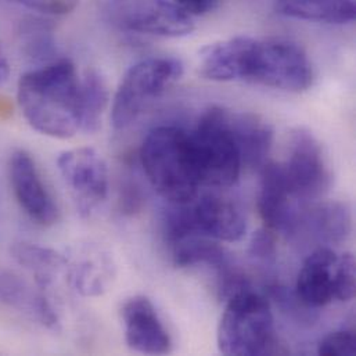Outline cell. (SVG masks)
Listing matches in <instances>:
<instances>
[{
	"label": "cell",
	"mask_w": 356,
	"mask_h": 356,
	"mask_svg": "<svg viewBox=\"0 0 356 356\" xmlns=\"http://www.w3.org/2000/svg\"><path fill=\"white\" fill-rule=\"evenodd\" d=\"M10 72V67H8V60L7 56L4 53V49L0 43V85H3L8 76Z\"/></svg>",
	"instance_id": "f1b7e54d"
},
{
	"label": "cell",
	"mask_w": 356,
	"mask_h": 356,
	"mask_svg": "<svg viewBox=\"0 0 356 356\" xmlns=\"http://www.w3.org/2000/svg\"><path fill=\"white\" fill-rule=\"evenodd\" d=\"M67 270L72 287L83 297L102 296L108 290L115 273L113 259L99 248L83 252Z\"/></svg>",
	"instance_id": "e0dca14e"
},
{
	"label": "cell",
	"mask_w": 356,
	"mask_h": 356,
	"mask_svg": "<svg viewBox=\"0 0 356 356\" xmlns=\"http://www.w3.org/2000/svg\"><path fill=\"white\" fill-rule=\"evenodd\" d=\"M219 353L229 356L280 354L270 304L266 297L247 289L226 300L218 326Z\"/></svg>",
	"instance_id": "277c9868"
},
{
	"label": "cell",
	"mask_w": 356,
	"mask_h": 356,
	"mask_svg": "<svg viewBox=\"0 0 356 356\" xmlns=\"http://www.w3.org/2000/svg\"><path fill=\"white\" fill-rule=\"evenodd\" d=\"M0 302L31 316L51 330L60 326V318L44 290H35L25 280L11 273H0Z\"/></svg>",
	"instance_id": "2e32d148"
},
{
	"label": "cell",
	"mask_w": 356,
	"mask_h": 356,
	"mask_svg": "<svg viewBox=\"0 0 356 356\" xmlns=\"http://www.w3.org/2000/svg\"><path fill=\"white\" fill-rule=\"evenodd\" d=\"M127 29L161 38H181L194 31V19L172 0H149L132 10L124 21Z\"/></svg>",
	"instance_id": "4fadbf2b"
},
{
	"label": "cell",
	"mask_w": 356,
	"mask_h": 356,
	"mask_svg": "<svg viewBox=\"0 0 356 356\" xmlns=\"http://www.w3.org/2000/svg\"><path fill=\"white\" fill-rule=\"evenodd\" d=\"M24 7L40 13L43 15H53V17H60V15H67L72 13L79 0H14Z\"/></svg>",
	"instance_id": "4316f807"
},
{
	"label": "cell",
	"mask_w": 356,
	"mask_h": 356,
	"mask_svg": "<svg viewBox=\"0 0 356 356\" xmlns=\"http://www.w3.org/2000/svg\"><path fill=\"white\" fill-rule=\"evenodd\" d=\"M200 74L213 82H248L301 93L314 82L307 53L296 43L280 39L234 36L204 47Z\"/></svg>",
	"instance_id": "6da1fadb"
},
{
	"label": "cell",
	"mask_w": 356,
	"mask_h": 356,
	"mask_svg": "<svg viewBox=\"0 0 356 356\" xmlns=\"http://www.w3.org/2000/svg\"><path fill=\"white\" fill-rule=\"evenodd\" d=\"M248 255L252 265L259 270L268 283V287L275 284V270L277 265V247L273 230L261 229L251 237Z\"/></svg>",
	"instance_id": "cb8c5ba5"
},
{
	"label": "cell",
	"mask_w": 356,
	"mask_h": 356,
	"mask_svg": "<svg viewBox=\"0 0 356 356\" xmlns=\"http://www.w3.org/2000/svg\"><path fill=\"white\" fill-rule=\"evenodd\" d=\"M164 219L168 244L186 236H205L220 241H240L245 219L234 202L215 194L198 195L186 204H171Z\"/></svg>",
	"instance_id": "8992f818"
},
{
	"label": "cell",
	"mask_w": 356,
	"mask_h": 356,
	"mask_svg": "<svg viewBox=\"0 0 356 356\" xmlns=\"http://www.w3.org/2000/svg\"><path fill=\"white\" fill-rule=\"evenodd\" d=\"M355 297V258L343 254L334 266V300L348 302Z\"/></svg>",
	"instance_id": "d4e9b609"
},
{
	"label": "cell",
	"mask_w": 356,
	"mask_h": 356,
	"mask_svg": "<svg viewBox=\"0 0 356 356\" xmlns=\"http://www.w3.org/2000/svg\"><path fill=\"white\" fill-rule=\"evenodd\" d=\"M57 168L82 216H90L106 201L108 170L95 149L79 147L61 153Z\"/></svg>",
	"instance_id": "ba28073f"
},
{
	"label": "cell",
	"mask_w": 356,
	"mask_h": 356,
	"mask_svg": "<svg viewBox=\"0 0 356 356\" xmlns=\"http://www.w3.org/2000/svg\"><path fill=\"white\" fill-rule=\"evenodd\" d=\"M183 75V64L174 57H150L132 65L113 99L111 122L115 129L131 127Z\"/></svg>",
	"instance_id": "52a82bcc"
},
{
	"label": "cell",
	"mask_w": 356,
	"mask_h": 356,
	"mask_svg": "<svg viewBox=\"0 0 356 356\" xmlns=\"http://www.w3.org/2000/svg\"><path fill=\"white\" fill-rule=\"evenodd\" d=\"M318 354L323 356L355 355V333L353 330H340L330 333L321 341L318 347Z\"/></svg>",
	"instance_id": "484cf974"
},
{
	"label": "cell",
	"mask_w": 356,
	"mask_h": 356,
	"mask_svg": "<svg viewBox=\"0 0 356 356\" xmlns=\"http://www.w3.org/2000/svg\"><path fill=\"white\" fill-rule=\"evenodd\" d=\"M283 170L296 200H314L327 193L332 174L323 150L312 132L297 129L291 138L290 156Z\"/></svg>",
	"instance_id": "9c48e42d"
},
{
	"label": "cell",
	"mask_w": 356,
	"mask_h": 356,
	"mask_svg": "<svg viewBox=\"0 0 356 356\" xmlns=\"http://www.w3.org/2000/svg\"><path fill=\"white\" fill-rule=\"evenodd\" d=\"M11 114V103L7 99H0V118H6Z\"/></svg>",
	"instance_id": "f546056e"
},
{
	"label": "cell",
	"mask_w": 356,
	"mask_h": 356,
	"mask_svg": "<svg viewBox=\"0 0 356 356\" xmlns=\"http://www.w3.org/2000/svg\"><path fill=\"white\" fill-rule=\"evenodd\" d=\"M305 225L319 238L327 243L344 241L353 229L350 209L341 202H322L308 209L307 213L298 215L297 229Z\"/></svg>",
	"instance_id": "ffe728a7"
},
{
	"label": "cell",
	"mask_w": 356,
	"mask_h": 356,
	"mask_svg": "<svg viewBox=\"0 0 356 356\" xmlns=\"http://www.w3.org/2000/svg\"><path fill=\"white\" fill-rule=\"evenodd\" d=\"M227 128L238 147L243 167L261 170L268 161L273 145V129L259 115L226 110Z\"/></svg>",
	"instance_id": "9a60e30c"
},
{
	"label": "cell",
	"mask_w": 356,
	"mask_h": 356,
	"mask_svg": "<svg viewBox=\"0 0 356 356\" xmlns=\"http://www.w3.org/2000/svg\"><path fill=\"white\" fill-rule=\"evenodd\" d=\"M337 258L333 250L321 247L305 259L297 279L296 296L307 308H322L334 301Z\"/></svg>",
	"instance_id": "5bb4252c"
},
{
	"label": "cell",
	"mask_w": 356,
	"mask_h": 356,
	"mask_svg": "<svg viewBox=\"0 0 356 356\" xmlns=\"http://www.w3.org/2000/svg\"><path fill=\"white\" fill-rule=\"evenodd\" d=\"M140 163L145 175L170 204H186L201 186L190 135L178 127H157L143 140Z\"/></svg>",
	"instance_id": "3957f363"
},
{
	"label": "cell",
	"mask_w": 356,
	"mask_h": 356,
	"mask_svg": "<svg viewBox=\"0 0 356 356\" xmlns=\"http://www.w3.org/2000/svg\"><path fill=\"white\" fill-rule=\"evenodd\" d=\"M19 40L24 51L32 60L42 64L54 60L53 31L47 21L39 18H28L19 25Z\"/></svg>",
	"instance_id": "603a6c76"
},
{
	"label": "cell",
	"mask_w": 356,
	"mask_h": 356,
	"mask_svg": "<svg viewBox=\"0 0 356 356\" xmlns=\"http://www.w3.org/2000/svg\"><path fill=\"white\" fill-rule=\"evenodd\" d=\"M188 135L201 186H234L243 161L226 124V108L212 106L205 110Z\"/></svg>",
	"instance_id": "5b68a950"
},
{
	"label": "cell",
	"mask_w": 356,
	"mask_h": 356,
	"mask_svg": "<svg viewBox=\"0 0 356 356\" xmlns=\"http://www.w3.org/2000/svg\"><path fill=\"white\" fill-rule=\"evenodd\" d=\"M275 10L289 18L325 24H348L355 19L354 0H275Z\"/></svg>",
	"instance_id": "ac0fdd59"
},
{
	"label": "cell",
	"mask_w": 356,
	"mask_h": 356,
	"mask_svg": "<svg viewBox=\"0 0 356 356\" xmlns=\"http://www.w3.org/2000/svg\"><path fill=\"white\" fill-rule=\"evenodd\" d=\"M8 178L14 197L31 220L51 226L58 220V208L40 178L35 160L24 150H17L8 161Z\"/></svg>",
	"instance_id": "30bf717a"
},
{
	"label": "cell",
	"mask_w": 356,
	"mask_h": 356,
	"mask_svg": "<svg viewBox=\"0 0 356 356\" xmlns=\"http://www.w3.org/2000/svg\"><path fill=\"white\" fill-rule=\"evenodd\" d=\"M17 102L25 121L44 136L70 139L81 132V78L68 58L22 74Z\"/></svg>",
	"instance_id": "7a4b0ae2"
},
{
	"label": "cell",
	"mask_w": 356,
	"mask_h": 356,
	"mask_svg": "<svg viewBox=\"0 0 356 356\" xmlns=\"http://www.w3.org/2000/svg\"><path fill=\"white\" fill-rule=\"evenodd\" d=\"M258 209L268 229L293 234L297 230L298 212L290 190L283 164L268 161L261 170Z\"/></svg>",
	"instance_id": "7c38bea8"
},
{
	"label": "cell",
	"mask_w": 356,
	"mask_h": 356,
	"mask_svg": "<svg viewBox=\"0 0 356 356\" xmlns=\"http://www.w3.org/2000/svg\"><path fill=\"white\" fill-rule=\"evenodd\" d=\"M193 18L212 11L219 0H172Z\"/></svg>",
	"instance_id": "83f0119b"
},
{
	"label": "cell",
	"mask_w": 356,
	"mask_h": 356,
	"mask_svg": "<svg viewBox=\"0 0 356 356\" xmlns=\"http://www.w3.org/2000/svg\"><path fill=\"white\" fill-rule=\"evenodd\" d=\"M168 245L172 262L177 268L208 265L212 266L219 276L234 265L227 252L215 243L213 238L205 236H186Z\"/></svg>",
	"instance_id": "d6986e66"
},
{
	"label": "cell",
	"mask_w": 356,
	"mask_h": 356,
	"mask_svg": "<svg viewBox=\"0 0 356 356\" xmlns=\"http://www.w3.org/2000/svg\"><path fill=\"white\" fill-rule=\"evenodd\" d=\"M107 104L106 81L96 71L86 72L81 78V132L95 134L100 129Z\"/></svg>",
	"instance_id": "7402d4cb"
},
{
	"label": "cell",
	"mask_w": 356,
	"mask_h": 356,
	"mask_svg": "<svg viewBox=\"0 0 356 356\" xmlns=\"http://www.w3.org/2000/svg\"><path fill=\"white\" fill-rule=\"evenodd\" d=\"M122 322L128 347L145 355H165L172 350L171 337L153 302L143 296L129 298L122 307Z\"/></svg>",
	"instance_id": "8fae6325"
},
{
	"label": "cell",
	"mask_w": 356,
	"mask_h": 356,
	"mask_svg": "<svg viewBox=\"0 0 356 356\" xmlns=\"http://www.w3.org/2000/svg\"><path fill=\"white\" fill-rule=\"evenodd\" d=\"M11 254L18 265L32 273L36 286L44 291L68 266V259L63 254L31 243L14 244Z\"/></svg>",
	"instance_id": "44dd1931"
}]
</instances>
